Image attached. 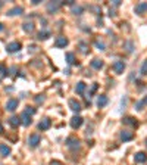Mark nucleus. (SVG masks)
Segmentation results:
<instances>
[{
    "label": "nucleus",
    "mask_w": 147,
    "mask_h": 165,
    "mask_svg": "<svg viewBox=\"0 0 147 165\" xmlns=\"http://www.w3.org/2000/svg\"><path fill=\"white\" fill-rule=\"evenodd\" d=\"M65 145L71 149V150H74V152L80 150V148H81V141L78 140V139H75V137H68L65 141Z\"/></svg>",
    "instance_id": "nucleus-1"
},
{
    "label": "nucleus",
    "mask_w": 147,
    "mask_h": 165,
    "mask_svg": "<svg viewBox=\"0 0 147 165\" xmlns=\"http://www.w3.org/2000/svg\"><path fill=\"white\" fill-rule=\"evenodd\" d=\"M22 47V44L19 43V41H12V43H9L8 46H6V52L9 53H15V52H19Z\"/></svg>",
    "instance_id": "nucleus-2"
},
{
    "label": "nucleus",
    "mask_w": 147,
    "mask_h": 165,
    "mask_svg": "<svg viewBox=\"0 0 147 165\" xmlns=\"http://www.w3.org/2000/svg\"><path fill=\"white\" fill-rule=\"evenodd\" d=\"M60 6H62V2H49L47 3V12L49 13H55V12H57L60 9Z\"/></svg>",
    "instance_id": "nucleus-3"
},
{
    "label": "nucleus",
    "mask_w": 147,
    "mask_h": 165,
    "mask_svg": "<svg viewBox=\"0 0 147 165\" xmlns=\"http://www.w3.org/2000/svg\"><path fill=\"white\" fill-rule=\"evenodd\" d=\"M68 44H69V40H68L66 37H63V35L57 37L56 40H55V46H56V47H60V49H65Z\"/></svg>",
    "instance_id": "nucleus-4"
},
{
    "label": "nucleus",
    "mask_w": 147,
    "mask_h": 165,
    "mask_svg": "<svg viewBox=\"0 0 147 165\" xmlns=\"http://www.w3.org/2000/svg\"><path fill=\"white\" fill-rule=\"evenodd\" d=\"M112 68H113V71L116 74H122L124 69H125V62L124 61H115Z\"/></svg>",
    "instance_id": "nucleus-5"
},
{
    "label": "nucleus",
    "mask_w": 147,
    "mask_h": 165,
    "mask_svg": "<svg viewBox=\"0 0 147 165\" xmlns=\"http://www.w3.org/2000/svg\"><path fill=\"white\" fill-rule=\"evenodd\" d=\"M134 10H135L137 15H144V13L147 12V3L146 2H140V3H137L135 8H134Z\"/></svg>",
    "instance_id": "nucleus-6"
},
{
    "label": "nucleus",
    "mask_w": 147,
    "mask_h": 165,
    "mask_svg": "<svg viewBox=\"0 0 147 165\" xmlns=\"http://www.w3.org/2000/svg\"><path fill=\"white\" fill-rule=\"evenodd\" d=\"M50 127H52V119L50 118H43L38 124V130L41 131H46V130H49Z\"/></svg>",
    "instance_id": "nucleus-7"
},
{
    "label": "nucleus",
    "mask_w": 147,
    "mask_h": 165,
    "mask_svg": "<svg viewBox=\"0 0 147 165\" xmlns=\"http://www.w3.org/2000/svg\"><path fill=\"white\" fill-rule=\"evenodd\" d=\"M40 136L38 134H31L30 137H28V145L31 146V148H37L38 146V143H40Z\"/></svg>",
    "instance_id": "nucleus-8"
},
{
    "label": "nucleus",
    "mask_w": 147,
    "mask_h": 165,
    "mask_svg": "<svg viewBox=\"0 0 147 165\" xmlns=\"http://www.w3.org/2000/svg\"><path fill=\"white\" fill-rule=\"evenodd\" d=\"M82 121H84V119H82L80 115L72 116V118H71V127H72V128H80L82 125Z\"/></svg>",
    "instance_id": "nucleus-9"
},
{
    "label": "nucleus",
    "mask_w": 147,
    "mask_h": 165,
    "mask_svg": "<svg viewBox=\"0 0 147 165\" xmlns=\"http://www.w3.org/2000/svg\"><path fill=\"white\" fill-rule=\"evenodd\" d=\"M134 139V133L128 131V130H122L121 131V140L122 141H130Z\"/></svg>",
    "instance_id": "nucleus-10"
},
{
    "label": "nucleus",
    "mask_w": 147,
    "mask_h": 165,
    "mask_svg": "<svg viewBox=\"0 0 147 165\" xmlns=\"http://www.w3.org/2000/svg\"><path fill=\"white\" fill-rule=\"evenodd\" d=\"M18 102L16 99H9L8 100V103H6V111H9V112H13L15 109L18 108Z\"/></svg>",
    "instance_id": "nucleus-11"
},
{
    "label": "nucleus",
    "mask_w": 147,
    "mask_h": 165,
    "mask_svg": "<svg viewBox=\"0 0 147 165\" xmlns=\"http://www.w3.org/2000/svg\"><path fill=\"white\" fill-rule=\"evenodd\" d=\"M19 119H21V124H24L25 127L31 125V123H33L31 116L28 115V114H25V112H22V114H21V116H19Z\"/></svg>",
    "instance_id": "nucleus-12"
},
{
    "label": "nucleus",
    "mask_w": 147,
    "mask_h": 165,
    "mask_svg": "<svg viewBox=\"0 0 147 165\" xmlns=\"http://www.w3.org/2000/svg\"><path fill=\"white\" fill-rule=\"evenodd\" d=\"M69 106H71V109H72L74 112H80V111L82 109L81 103H80L78 100H75V99H71V100H69Z\"/></svg>",
    "instance_id": "nucleus-13"
},
{
    "label": "nucleus",
    "mask_w": 147,
    "mask_h": 165,
    "mask_svg": "<svg viewBox=\"0 0 147 165\" xmlns=\"http://www.w3.org/2000/svg\"><path fill=\"white\" fill-rule=\"evenodd\" d=\"M134 159H135V162H138V164H143V162H146V161H147V155L144 153V152H138V153H135Z\"/></svg>",
    "instance_id": "nucleus-14"
},
{
    "label": "nucleus",
    "mask_w": 147,
    "mask_h": 165,
    "mask_svg": "<svg viewBox=\"0 0 147 165\" xmlns=\"http://www.w3.org/2000/svg\"><path fill=\"white\" fill-rule=\"evenodd\" d=\"M107 102H109V99H107V96H105V94H100L97 99V106L99 108H105L107 105Z\"/></svg>",
    "instance_id": "nucleus-15"
},
{
    "label": "nucleus",
    "mask_w": 147,
    "mask_h": 165,
    "mask_svg": "<svg viewBox=\"0 0 147 165\" xmlns=\"http://www.w3.org/2000/svg\"><path fill=\"white\" fill-rule=\"evenodd\" d=\"M124 124H127V125H132V127H137L138 125V123H137V119L135 118H132V116H125L122 119Z\"/></svg>",
    "instance_id": "nucleus-16"
},
{
    "label": "nucleus",
    "mask_w": 147,
    "mask_h": 165,
    "mask_svg": "<svg viewBox=\"0 0 147 165\" xmlns=\"http://www.w3.org/2000/svg\"><path fill=\"white\" fill-rule=\"evenodd\" d=\"M9 124H10V127H12V128H18V127H19V124H21L19 116H10V118H9Z\"/></svg>",
    "instance_id": "nucleus-17"
},
{
    "label": "nucleus",
    "mask_w": 147,
    "mask_h": 165,
    "mask_svg": "<svg viewBox=\"0 0 147 165\" xmlns=\"http://www.w3.org/2000/svg\"><path fill=\"white\" fill-rule=\"evenodd\" d=\"M22 12H24V9L21 8V6H16V8L10 9L8 12V15L9 16H15V15H22Z\"/></svg>",
    "instance_id": "nucleus-18"
},
{
    "label": "nucleus",
    "mask_w": 147,
    "mask_h": 165,
    "mask_svg": "<svg viewBox=\"0 0 147 165\" xmlns=\"http://www.w3.org/2000/svg\"><path fill=\"white\" fill-rule=\"evenodd\" d=\"M0 155L2 156H9L10 155V148L8 145H0Z\"/></svg>",
    "instance_id": "nucleus-19"
},
{
    "label": "nucleus",
    "mask_w": 147,
    "mask_h": 165,
    "mask_svg": "<svg viewBox=\"0 0 147 165\" xmlns=\"http://www.w3.org/2000/svg\"><path fill=\"white\" fill-rule=\"evenodd\" d=\"M34 22H24L22 24V30H24L25 33H33L34 31Z\"/></svg>",
    "instance_id": "nucleus-20"
},
{
    "label": "nucleus",
    "mask_w": 147,
    "mask_h": 165,
    "mask_svg": "<svg viewBox=\"0 0 147 165\" xmlns=\"http://www.w3.org/2000/svg\"><path fill=\"white\" fill-rule=\"evenodd\" d=\"M103 65H105V64H103L102 59H93V61H91V66H93L94 69H102Z\"/></svg>",
    "instance_id": "nucleus-21"
},
{
    "label": "nucleus",
    "mask_w": 147,
    "mask_h": 165,
    "mask_svg": "<svg viewBox=\"0 0 147 165\" xmlns=\"http://www.w3.org/2000/svg\"><path fill=\"white\" fill-rule=\"evenodd\" d=\"M50 35H52V33H50V31H46V30H43V31H40V33L37 34V38H38V40H47Z\"/></svg>",
    "instance_id": "nucleus-22"
},
{
    "label": "nucleus",
    "mask_w": 147,
    "mask_h": 165,
    "mask_svg": "<svg viewBox=\"0 0 147 165\" xmlns=\"http://www.w3.org/2000/svg\"><path fill=\"white\" fill-rule=\"evenodd\" d=\"M75 91L78 93V94H84V91H85V82L80 81L77 84V87H75Z\"/></svg>",
    "instance_id": "nucleus-23"
},
{
    "label": "nucleus",
    "mask_w": 147,
    "mask_h": 165,
    "mask_svg": "<svg viewBox=\"0 0 147 165\" xmlns=\"http://www.w3.org/2000/svg\"><path fill=\"white\" fill-rule=\"evenodd\" d=\"M66 62H68L69 65H75V64H77V62H75V55L71 53V52H68V53H66Z\"/></svg>",
    "instance_id": "nucleus-24"
},
{
    "label": "nucleus",
    "mask_w": 147,
    "mask_h": 165,
    "mask_svg": "<svg viewBox=\"0 0 147 165\" xmlns=\"http://www.w3.org/2000/svg\"><path fill=\"white\" fill-rule=\"evenodd\" d=\"M72 12L75 13V15H81L82 12H84V8H82V6H75V5H74V6H72Z\"/></svg>",
    "instance_id": "nucleus-25"
},
{
    "label": "nucleus",
    "mask_w": 147,
    "mask_h": 165,
    "mask_svg": "<svg viewBox=\"0 0 147 165\" xmlns=\"http://www.w3.org/2000/svg\"><path fill=\"white\" fill-rule=\"evenodd\" d=\"M25 114H28V115L31 116V115H34L35 114V108H31V106H28L27 109H25Z\"/></svg>",
    "instance_id": "nucleus-26"
},
{
    "label": "nucleus",
    "mask_w": 147,
    "mask_h": 165,
    "mask_svg": "<svg viewBox=\"0 0 147 165\" xmlns=\"http://www.w3.org/2000/svg\"><path fill=\"white\" fill-rule=\"evenodd\" d=\"M141 74L147 75V61H144V64L141 65Z\"/></svg>",
    "instance_id": "nucleus-27"
},
{
    "label": "nucleus",
    "mask_w": 147,
    "mask_h": 165,
    "mask_svg": "<svg viewBox=\"0 0 147 165\" xmlns=\"http://www.w3.org/2000/svg\"><path fill=\"white\" fill-rule=\"evenodd\" d=\"M96 46H97L100 50H106V46H105V44H103L102 41H96Z\"/></svg>",
    "instance_id": "nucleus-28"
},
{
    "label": "nucleus",
    "mask_w": 147,
    "mask_h": 165,
    "mask_svg": "<svg viewBox=\"0 0 147 165\" xmlns=\"http://www.w3.org/2000/svg\"><path fill=\"white\" fill-rule=\"evenodd\" d=\"M0 74H2V75H8V69L5 68V65H0Z\"/></svg>",
    "instance_id": "nucleus-29"
},
{
    "label": "nucleus",
    "mask_w": 147,
    "mask_h": 165,
    "mask_svg": "<svg viewBox=\"0 0 147 165\" xmlns=\"http://www.w3.org/2000/svg\"><path fill=\"white\" fill-rule=\"evenodd\" d=\"M80 46H81V52H82V53H87V52H88V50H87V46H85L84 43H80Z\"/></svg>",
    "instance_id": "nucleus-30"
},
{
    "label": "nucleus",
    "mask_w": 147,
    "mask_h": 165,
    "mask_svg": "<svg viewBox=\"0 0 147 165\" xmlns=\"http://www.w3.org/2000/svg\"><path fill=\"white\" fill-rule=\"evenodd\" d=\"M97 87H99V84H97V82H94V84H93V87H91V91H90V94H93L94 91L97 90Z\"/></svg>",
    "instance_id": "nucleus-31"
},
{
    "label": "nucleus",
    "mask_w": 147,
    "mask_h": 165,
    "mask_svg": "<svg viewBox=\"0 0 147 165\" xmlns=\"http://www.w3.org/2000/svg\"><path fill=\"white\" fill-rule=\"evenodd\" d=\"M35 100H37L38 103H40V102H44V96L41 94V97H40V96H38V97H35Z\"/></svg>",
    "instance_id": "nucleus-32"
},
{
    "label": "nucleus",
    "mask_w": 147,
    "mask_h": 165,
    "mask_svg": "<svg viewBox=\"0 0 147 165\" xmlns=\"http://www.w3.org/2000/svg\"><path fill=\"white\" fill-rule=\"evenodd\" d=\"M143 102H138V103H137V109H138V111H141V109H143Z\"/></svg>",
    "instance_id": "nucleus-33"
},
{
    "label": "nucleus",
    "mask_w": 147,
    "mask_h": 165,
    "mask_svg": "<svg viewBox=\"0 0 147 165\" xmlns=\"http://www.w3.org/2000/svg\"><path fill=\"white\" fill-rule=\"evenodd\" d=\"M50 165H62V164H60L59 161H52V162H50Z\"/></svg>",
    "instance_id": "nucleus-34"
},
{
    "label": "nucleus",
    "mask_w": 147,
    "mask_h": 165,
    "mask_svg": "<svg viewBox=\"0 0 147 165\" xmlns=\"http://www.w3.org/2000/svg\"><path fill=\"white\" fill-rule=\"evenodd\" d=\"M113 5H115V6H119V5H121V0H115Z\"/></svg>",
    "instance_id": "nucleus-35"
},
{
    "label": "nucleus",
    "mask_w": 147,
    "mask_h": 165,
    "mask_svg": "<svg viewBox=\"0 0 147 165\" xmlns=\"http://www.w3.org/2000/svg\"><path fill=\"white\" fill-rule=\"evenodd\" d=\"M2 30H3V24L0 22V31H2Z\"/></svg>",
    "instance_id": "nucleus-36"
},
{
    "label": "nucleus",
    "mask_w": 147,
    "mask_h": 165,
    "mask_svg": "<svg viewBox=\"0 0 147 165\" xmlns=\"http://www.w3.org/2000/svg\"><path fill=\"white\" fill-rule=\"evenodd\" d=\"M2 6H3V2H0V8H2Z\"/></svg>",
    "instance_id": "nucleus-37"
},
{
    "label": "nucleus",
    "mask_w": 147,
    "mask_h": 165,
    "mask_svg": "<svg viewBox=\"0 0 147 165\" xmlns=\"http://www.w3.org/2000/svg\"><path fill=\"white\" fill-rule=\"evenodd\" d=\"M2 131H3V128H2V125H0V133H2Z\"/></svg>",
    "instance_id": "nucleus-38"
},
{
    "label": "nucleus",
    "mask_w": 147,
    "mask_h": 165,
    "mask_svg": "<svg viewBox=\"0 0 147 165\" xmlns=\"http://www.w3.org/2000/svg\"><path fill=\"white\" fill-rule=\"evenodd\" d=\"M144 103H147V97H146V99H144Z\"/></svg>",
    "instance_id": "nucleus-39"
},
{
    "label": "nucleus",
    "mask_w": 147,
    "mask_h": 165,
    "mask_svg": "<svg viewBox=\"0 0 147 165\" xmlns=\"http://www.w3.org/2000/svg\"><path fill=\"white\" fill-rule=\"evenodd\" d=\"M146 146H147V139H146Z\"/></svg>",
    "instance_id": "nucleus-40"
}]
</instances>
